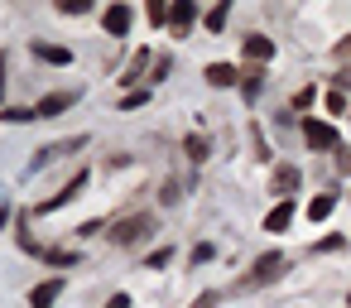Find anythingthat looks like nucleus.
Wrapping results in <instances>:
<instances>
[{
    "instance_id": "1",
    "label": "nucleus",
    "mask_w": 351,
    "mask_h": 308,
    "mask_svg": "<svg viewBox=\"0 0 351 308\" xmlns=\"http://www.w3.org/2000/svg\"><path fill=\"white\" fill-rule=\"evenodd\" d=\"M303 140H308L313 150H337V130H332L327 121H303Z\"/></svg>"
},
{
    "instance_id": "2",
    "label": "nucleus",
    "mask_w": 351,
    "mask_h": 308,
    "mask_svg": "<svg viewBox=\"0 0 351 308\" xmlns=\"http://www.w3.org/2000/svg\"><path fill=\"white\" fill-rule=\"evenodd\" d=\"M145 231H149V217L140 212V217H125L121 226H111V241H116V246H130V241H140Z\"/></svg>"
},
{
    "instance_id": "3",
    "label": "nucleus",
    "mask_w": 351,
    "mask_h": 308,
    "mask_svg": "<svg viewBox=\"0 0 351 308\" xmlns=\"http://www.w3.org/2000/svg\"><path fill=\"white\" fill-rule=\"evenodd\" d=\"M82 188H87V174H73V183H63V188H58V193H53L49 202H39L34 212H53V207H63V202H73V198H77Z\"/></svg>"
},
{
    "instance_id": "4",
    "label": "nucleus",
    "mask_w": 351,
    "mask_h": 308,
    "mask_svg": "<svg viewBox=\"0 0 351 308\" xmlns=\"http://www.w3.org/2000/svg\"><path fill=\"white\" fill-rule=\"evenodd\" d=\"M77 102V92H53V97H44L39 106H34V121H49V116H58V111H68Z\"/></svg>"
},
{
    "instance_id": "5",
    "label": "nucleus",
    "mask_w": 351,
    "mask_h": 308,
    "mask_svg": "<svg viewBox=\"0 0 351 308\" xmlns=\"http://www.w3.org/2000/svg\"><path fill=\"white\" fill-rule=\"evenodd\" d=\"M284 274V255H265L260 265H255V274L245 279V289H255V284H269V279H279Z\"/></svg>"
},
{
    "instance_id": "6",
    "label": "nucleus",
    "mask_w": 351,
    "mask_h": 308,
    "mask_svg": "<svg viewBox=\"0 0 351 308\" xmlns=\"http://www.w3.org/2000/svg\"><path fill=\"white\" fill-rule=\"evenodd\" d=\"M58 294H63V279H49V284H39V289L29 294V308H53Z\"/></svg>"
},
{
    "instance_id": "7",
    "label": "nucleus",
    "mask_w": 351,
    "mask_h": 308,
    "mask_svg": "<svg viewBox=\"0 0 351 308\" xmlns=\"http://www.w3.org/2000/svg\"><path fill=\"white\" fill-rule=\"evenodd\" d=\"M193 20H197V5H193V0H178V5L169 10V25H173V29H193Z\"/></svg>"
},
{
    "instance_id": "8",
    "label": "nucleus",
    "mask_w": 351,
    "mask_h": 308,
    "mask_svg": "<svg viewBox=\"0 0 351 308\" xmlns=\"http://www.w3.org/2000/svg\"><path fill=\"white\" fill-rule=\"evenodd\" d=\"M245 58H250V63H269V58H274V44L260 39V34H250V39H245Z\"/></svg>"
},
{
    "instance_id": "9",
    "label": "nucleus",
    "mask_w": 351,
    "mask_h": 308,
    "mask_svg": "<svg viewBox=\"0 0 351 308\" xmlns=\"http://www.w3.org/2000/svg\"><path fill=\"white\" fill-rule=\"evenodd\" d=\"M130 29V5H111L106 10V34H125Z\"/></svg>"
},
{
    "instance_id": "10",
    "label": "nucleus",
    "mask_w": 351,
    "mask_h": 308,
    "mask_svg": "<svg viewBox=\"0 0 351 308\" xmlns=\"http://www.w3.org/2000/svg\"><path fill=\"white\" fill-rule=\"evenodd\" d=\"M34 58H44V63H73V49H63V44H34Z\"/></svg>"
},
{
    "instance_id": "11",
    "label": "nucleus",
    "mask_w": 351,
    "mask_h": 308,
    "mask_svg": "<svg viewBox=\"0 0 351 308\" xmlns=\"http://www.w3.org/2000/svg\"><path fill=\"white\" fill-rule=\"evenodd\" d=\"M207 82H212V87H236V68H231V63H212V68H207Z\"/></svg>"
},
{
    "instance_id": "12",
    "label": "nucleus",
    "mask_w": 351,
    "mask_h": 308,
    "mask_svg": "<svg viewBox=\"0 0 351 308\" xmlns=\"http://www.w3.org/2000/svg\"><path fill=\"white\" fill-rule=\"evenodd\" d=\"M289 222H293V202H279V207L265 217V231H284Z\"/></svg>"
},
{
    "instance_id": "13",
    "label": "nucleus",
    "mask_w": 351,
    "mask_h": 308,
    "mask_svg": "<svg viewBox=\"0 0 351 308\" xmlns=\"http://www.w3.org/2000/svg\"><path fill=\"white\" fill-rule=\"evenodd\" d=\"M332 207H337V198H327V193H322V198H313V202H308V222H327V217H332Z\"/></svg>"
},
{
    "instance_id": "14",
    "label": "nucleus",
    "mask_w": 351,
    "mask_h": 308,
    "mask_svg": "<svg viewBox=\"0 0 351 308\" xmlns=\"http://www.w3.org/2000/svg\"><path fill=\"white\" fill-rule=\"evenodd\" d=\"M226 15H231V5H217L212 15H207V29L217 34V29H226Z\"/></svg>"
},
{
    "instance_id": "15",
    "label": "nucleus",
    "mask_w": 351,
    "mask_h": 308,
    "mask_svg": "<svg viewBox=\"0 0 351 308\" xmlns=\"http://www.w3.org/2000/svg\"><path fill=\"white\" fill-rule=\"evenodd\" d=\"M293 183H298V174H293V169H279V174H274V188H279V193H289Z\"/></svg>"
},
{
    "instance_id": "16",
    "label": "nucleus",
    "mask_w": 351,
    "mask_h": 308,
    "mask_svg": "<svg viewBox=\"0 0 351 308\" xmlns=\"http://www.w3.org/2000/svg\"><path fill=\"white\" fill-rule=\"evenodd\" d=\"M188 159H207V140H202V135L188 140Z\"/></svg>"
},
{
    "instance_id": "17",
    "label": "nucleus",
    "mask_w": 351,
    "mask_h": 308,
    "mask_svg": "<svg viewBox=\"0 0 351 308\" xmlns=\"http://www.w3.org/2000/svg\"><path fill=\"white\" fill-rule=\"evenodd\" d=\"M337 174L351 178V150H337Z\"/></svg>"
},
{
    "instance_id": "18",
    "label": "nucleus",
    "mask_w": 351,
    "mask_h": 308,
    "mask_svg": "<svg viewBox=\"0 0 351 308\" xmlns=\"http://www.w3.org/2000/svg\"><path fill=\"white\" fill-rule=\"evenodd\" d=\"M58 10H63V15H82V10H87V0H58Z\"/></svg>"
},
{
    "instance_id": "19",
    "label": "nucleus",
    "mask_w": 351,
    "mask_h": 308,
    "mask_svg": "<svg viewBox=\"0 0 351 308\" xmlns=\"http://www.w3.org/2000/svg\"><path fill=\"white\" fill-rule=\"evenodd\" d=\"M145 102H149V92H130V97H121L125 111H130V106H145Z\"/></svg>"
},
{
    "instance_id": "20",
    "label": "nucleus",
    "mask_w": 351,
    "mask_h": 308,
    "mask_svg": "<svg viewBox=\"0 0 351 308\" xmlns=\"http://www.w3.org/2000/svg\"><path fill=\"white\" fill-rule=\"evenodd\" d=\"M327 111H332V116H341V111H346V97H341V92H332V97H327Z\"/></svg>"
},
{
    "instance_id": "21",
    "label": "nucleus",
    "mask_w": 351,
    "mask_h": 308,
    "mask_svg": "<svg viewBox=\"0 0 351 308\" xmlns=\"http://www.w3.org/2000/svg\"><path fill=\"white\" fill-rule=\"evenodd\" d=\"M5 121H15V126H20V121H34V111H25V106H10V111H5Z\"/></svg>"
},
{
    "instance_id": "22",
    "label": "nucleus",
    "mask_w": 351,
    "mask_h": 308,
    "mask_svg": "<svg viewBox=\"0 0 351 308\" xmlns=\"http://www.w3.org/2000/svg\"><path fill=\"white\" fill-rule=\"evenodd\" d=\"M106 308H130V298H125V294H116V298H111Z\"/></svg>"
},
{
    "instance_id": "23",
    "label": "nucleus",
    "mask_w": 351,
    "mask_h": 308,
    "mask_svg": "<svg viewBox=\"0 0 351 308\" xmlns=\"http://www.w3.org/2000/svg\"><path fill=\"white\" fill-rule=\"evenodd\" d=\"M193 308H217V298H212V294H202V298H197Z\"/></svg>"
}]
</instances>
